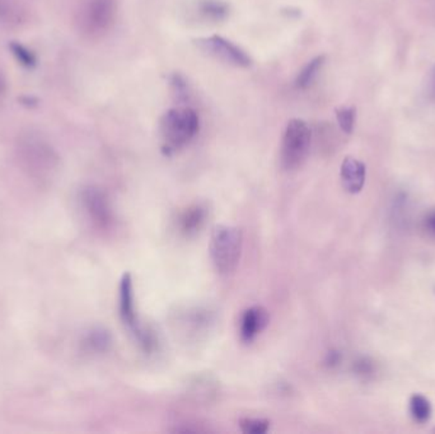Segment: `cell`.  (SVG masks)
Wrapping results in <instances>:
<instances>
[{"mask_svg":"<svg viewBox=\"0 0 435 434\" xmlns=\"http://www.w3.org/2000/svg\"><path fill=\"white\" fill-rule=\"evenodd\" d=\"M18 160L23 171L38 183H49L53 180L58 169L59 157L51 145L42 137H23L17 148Z\"/></svg>","mask_w":435,"mask_h":434,"instance_id":"obj_1","label":"cell"},{"mask_svg":"<svg viewBox=\"0 0 435 434\" xmlns=\"http://www.w3.org/2000/svg\"><path fill=\"white\" fill-rule=\"evenodd\" d=\"M198 131V116L190 107H175L168 110L160 120L163 148L175 152L189 144Z\"/></svg>","mask_w":435,"mask_h":434,"instance_id":"obj_2","label":"cell"},{"mask_svg":"<svg viewBox=\"0 0 435 434\" xmlns=\"http://www.w3.org/2000/svg\"><path fill=\"white\" fill-rule=\"evenodd\" d=\"M242 251V232L232 226H216L210 238V255L214 267L221 274L236 269Z\"/></svg>","mask_w":435,"mask_h":434,"instance_id":"obj_3","label":"cell"},{"mask_svg":"<svg viewBox=\"0 0 435 434\" xmlns=\"http://www.w3.org/2000/svg\"><path fill=\"white\" fill-rule=\"evenodd\" d=\"M311 142L312 133L307 122L300 119L290 120L282 137V167L288 171L300 167L309 154Z\"/></svg>","mask_w":435,"mask_h":434,"instance_id":"obj_4","label":"cell"},{"mask_svg":"<svg viewBox=\"0 0 435 434\" xmlns=\"http://www.w3.org/2000/svg\"><path fill=\"white\" fill-rule=\"evenodd\" d=\"M119 311L122 322L145 349H151L153 347L152 335L142 328L137 320V308H135V294L133 278L129 273L122 275L120 281V292H119Z\"/></svg>","mask_w":435,"mask_h":434,"instance_id":"obj_5","label":"cell"},{"mask_svg":"<svg viewBox=\"0 0 435 434\" xmlns=\"http://www.w3.org/2000/svg\"><path fill=\"white\" fill-rule=\"evenodd\" d=\"M114 15V0H89L82 10L80 23L85 32L91 35H101L112 26Z\"/></svg>","mask_w":435,"mask_h":434,"instance_id":"obj_6","label":"cell"},{"mask_svg":"<svg viewBox=\"0 0 435 434\" xmlns=\"http://www.w3.org/2000/svg\"><path fill=\"white\" fill-rule=\"evenodd\" d=\"M80 206L89 221L99 228H108L114 215L105 192L96 186H85L79 194Z\"/></svg>","mask_w":435,"mask_h":434,"instance_id":"obj_7","label":"cell"},{"mask_svg":"<svg viewBox=\"0 0 435 434\" xmlns=\"http://www.w3.org/2000/svg\"><path fill=\"white\" fill-rule=\"evenodd\" d=\"M196 44L205 53L213 55L224 62H228L241 68H247L251 65V58L244 53L241 47L234 45L227 38L214 35L210 37L198 38Z\"/></svg>","mask_w":435,"mask_h":434,"instance_id":"obj_8","label":"cell"},{"mask_svg":"<svg viewBox=\"0 0 435 434\" xmlns=\"http://www.w3.org/2000/svg\"><path fill=\"white\" fill-rule=\"evenodd\" d=\"M268 312L264 307L255 306L244 311L239 324V335L244 343H251L268 325Z\"/></svg>","mask_w":435,"mask_h":434,"instance_id":"obj_9","label":"cell"},{"mask_svg":"<svg viewBox=\"0 0 435 434\" xmlns=\"http://www.w3.org/2000/svg\"><path fill=\"white\" fill-rule=\"evenodd\" d=\"M340 176L343 189L350 194H358L366 183V165L354 157H346L343 160Z\"/></svg>","mask_w":435,"mask_h":434,"instance_id":"obj_10","label":"cell"},{"mask_svg":"<svg viewBox=\"0 0 435 434\" xmlns=\"http://www.w3.org/2000/svg\"><path fill=\"white\" fill-rule=\"evenodd\" d=\"M206 219H207V209L203 204H194L183 210L182 213L178 215L177 226L180 232L191 236L198 233L200 229L204 227Z\"/></svg>","mask_w":435,"mask_h":434,"instance_id":"obj_11","label":"cell"},{"mask_svg":"<svg viewBox=\"0 0 435 434\" xmlns=\"http://www.w3.org/2000/svg\"><path fill=\"white\" fill-rule=\"evenodd\" d=\"M84 348L93 353H103L111 345V335L105 328H92L88 334L84 336Z\"/></svg>","mask_w":435,"mask_h":434,"instance_id":"obj_12","label":"cell"},{"mask_svg":"<svg viewBox=\"0 0 435 434\" xmlns=\"http://www.w3.org/2000/svg\"><path fill=\"white\" fill-rule=\"evenodd\" d=\"M325 61H326V56L320 55V56L314 58L305 65L303 70L299 73V76H297V81H296V85H297L299 90H305V88H308L312 84L313 81L316 79V76H318V73H320L321 68L323 67Z\"/></svg>","mask_w":435,"mask_h":434,"instance_id":"obj_13","label":"cell"},{"mask_svg":"<svg viewBox=\"0 0 435 434\" xmlns=\"http://www.w3.org/2000/svg\"><path fill=\"white\" fill-rule=\"evenodd\" d=\"M409 410L411 414L412 419L418 423H427V420L432 418V412H433L429 399L420 394H415L410 397Z\"/></svg>","mask_w":435,"mask_h":434,"instance_id":"obj_14","label":"cell"},{"mask_svg":"<svg viewBox=\"0 0 435 434\" xmlns=\"http://www.w3.org/2000/svg\"><path fill=\"white\" fill-rule=\"evenodd\" d=\"M198 9L210 21H221L228 15V6L221 0H203Z\"/></svg>","mask_w":435,"mask_h":434,"instance_id":"obj_15","label":"cell"},{"mask_svg":"<svg viewBox=\"0 0 435 434\" xmlns=\"http://www.w3.org/2000/svg\"><path fill=\"white\" fill-rule=\"evenodd\" d=\"M357 110L354 107H341L336 110V119L345 134H351L355 125Z\"/></svg>","mask_w":435,"mask_h":434,"instance_id":"obj_16","label":"cell"},{"mask_svg":"<svg viewBox=\"0 0 435 434\" xmlns=\"http://www.w3.org/2000/svg\"><path fill=\"white\" fill-rule=\"evenodd\" d=\"M239 427L244 433L264 434L268 431L270 422L266 419H257V418H244L239 422Z\"/></svg>","mask_w":435,"mask_h":434,"instance_id":"obj_17","label":"cell"},{"mask_svg":"<svg viewBox=\"0 0 435 434\" xmlns=\"http://www.w3.org/2000/svg\"><path fill=\"white\" fill-rule=\"evenodd\" d=\"M10 50L17 58V60L19 61L24 67H33L36 64V59H35L33 53L28 51L24 46L13 42V44H10Z\"/></svg>","mask_w":435,"mask_h":434,"instance_id":"obj_18","label":"cell"},{"mask_svg":"<svg viewBox=\"0 0 435 434\" xmlns=\"http://www.w3.org/2000/svg\"><path fill=\"white\" fill-rule=\"evenodd\" d=\"M354 372L360 377H369L374 372L373 362L368 358H360L354 363Z\"/></svg>","mask_w":435,"mask_h":434,"instance_id":"obj_19","label":"cell"},{"mask_svg":"<svg viewBox=\"0 0 435 434\" xmlns=\"http://www.w3.org/2000/svg\"><path fill=\"white\" fill-rule=\"evenodd\" d=\"M340 359H341V357H340V354L337 351H331V353H328L327 365L336 366V365L340 363Z\"/></svg>","mask_w":435,"mask_h":434,"instance_id":"obj_20","label":"cell"},{"mask_svg":"<svg viewBox=\"0 0 435 434\" xmlns=\"http://www.w3.org/2000/svg\"><path fill=\"white\" fill-rule=\"evenodd\" d=\"M425 224H427V228L429 229L430 232L435 233V212H433V213L427 215Z\"/></svg>","mask_w":435,"mask_h":434,"instance_id":"obj_21","label":"cell"},{"mask_svg":"<svg viewBox=\"0 0 435 434\" xmlns=\"http://www.w3.org/2000/svg\"><path fill=\"white\" fill-rule=\"evenodd\" d=\"M429 93H430V97L435 101V68L432 73V78H430V88H429Z\"/></svg>","mask_w":435,"mask_h":434,"instance_id":"obj_22","label":"cell"},{"mask_svg":"<svg viewBox=\"0 0 435 434\" xmlns=\"http://www.w3.org/2000/svg\"><path fill=\"white\" fill-rule=\"evenodd\" d=\"M4 90H6V82H4V79L0 76V96L3 94Z\"/></svg>","mask_w":435,"mask_h":434,"instance_id":"obj_23","label":"cell"},{"mask_svg":"<svg viewBox=\"0 0 435 434\" xmlns=\"http://www.w3.org/2000/svg\"><path fill=\"white\" fill-rule=\"evenodd\" d=\"M433 432H435V428H434V431H433Z\"/></svg>","mask_w":435,"mask_h":434,"instance_id":"obj_24","label":"cell"}]
</instances>
